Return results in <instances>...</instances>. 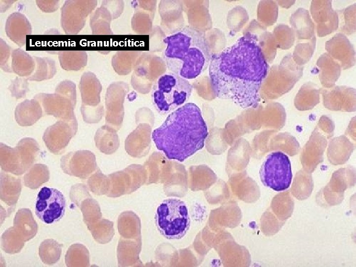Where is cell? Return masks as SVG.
<instances>
[{
	"label": "cell",
	"mask_w": 356,
	"mask_h": 267,
	"mask_svg": "<svg viewBox=\"0 0 356 267\" xmlns=\"http://www.w3.org/2000/svg\"><path fill=\"white\" fill-rule=\"evenodd\" d=\"M268 70L259 36L246 32L231 45L211 55L209 75L218 98L244 109H255Z\"/></svg>",
	"instance_id": "6da1fadb"
},
{
	"label": "cell",
	"mask_w": 356,
	"mask_h": 267,
	"mask_svg": "<svg viewBox=\"0 0 356 267\" xmlns=\"http://www.w3.org/2000/svg\"><path fill=\"white\" fill-rule=\"evenodd\" d=\"M208 134L200 109L189 102L172 112L152 138L168 159L183 162L204 147Z\"/></svg>",
	"instance_id": "7a4b0ae2"
},
{
	"label": "cell",
	"mask_w": 356,
	"mask_h": 267,
	"mask_svg": "<svg viewBox=\"0 0 356 267\" xmlns=\"http://www.w3.org/2000/svg\"><path fill=\"white\" fill-rule=\"evenodd\" d=\"M162 56L167 68L185 79H193L209 67L211 54L204 34L186 26L163 39Z\"/></svg>",
	"instance_id": "3957f363"
},
{
	"label": "cell",
	"mask_w": 356,
	"mask_h": 267,
	"mask_svg": "<svg viewBox=\"0 0 356 267\" xmlns=\"http://www.w3.org/2000/svg\"><path fill=\"white\" fill-rule=\"evenodd\" d=\"M192 89L186 79L173 72H166L159 77L153 85V105L159 114H167L188 101Z\"/></svg>",
	"instance_id": "277c9868"
},
{
	"label": "cell",
	"mask_w": 356,
	"mask_h": 267,
	"mask_svg": "<svg viewBox=\"0 0 356 267\" xmlns=\"http://www.w3.org/2000/svg\"><path fill=\"white\" fill-rule=\"evenodd\" d=\"M155 222L158 230L166 238H182L190 225L185 203L176 198L164 200L157 209Z\"/></svg>",
	"instance_id": "5b68a950"
},
{
	"label": "cell",
	"mask_w": 356,
	"mask_h": 267,
	"mask_svg": "<svg viewBox=\"0 0 356 267\" xmlns=\"http://www.w3.org/2000/svg\"><path fill=\"white\" fill-rule=\"evenodd\" d=\"M40 149L37 141L31 137L22 138L15 147L0 142L1 170L16 176L23 175L33 166Z\"/></svg>",
	"instance_id": "8992f818"
},
{
	"label": "cell",
	"mask_w": 356,
	"mask_h": 267,
	"mask_svg": "<svg viewBox=\"0 0 356 267\" xmlns=\"http://www.w3.org/2000/svg\"><path fill=\"white\" fill-rule=\"evenodd\" d=\"M259 174L265 186L276 191L287 189L292 178L289 157L281 151L270 153L263 163Z\"/></svg>",
	"instance_id": "52a82bcc"
},
{
	"label": "cell",
	"mask_w": 356,
	"mask_h": 267,
	"mask_svg": "<svg viewBox=\"0 0 356 267\" xmlns=\"http://www.w3.org/2000/svg\"><path fill=\"white\" fill-rule=\"evenodd\" d=\"M82 104L80 108L84 120L88 123H97L101 119L103 111L95 109L100 103L101 85L95 75L85 73L79 83Z\"/></svg>",
	"instance_id": "ba28073f"
},
{
	"label": "cell",
	"mask_w": 356,
	"mask_h": 267,
	"mask_svg": "<svg viewBox=\"0 0 356 267\" xmlns=\"http://www.w3.org/2000/svg\"><path fill=\"white\" fill-rule=\"evenodd\" d=\"M66 199L59 190L42 187L38 193L35 206L37 216L47 224L59 221L64 215Z\"/></svg>",
	"instance_id": "9c48e42d"
},
{
	"label": "cell",
	"mask_w": 356,
	"mask_h": 267,
	"mask_svg": "<svg viewBox=\"0 0 356 267\" xmlns=\"http://www.w3.org/2000/svg\"><path fill=\"white\" fill-rule=\"evenodd\" d=\"M304 67L297 64L291 53L282 59L278 65L272 66L267 75L274 84V96H281L289 91L301 78Z\"/></svg>",
	"instance_id": "30bf717a"
},
{
	"label": "cell",
	"mask_w": 356,
	"mask_h": 267,
	"mask_svg": "<svg viewBox=\"0 0 356 267\" xmlns=\"http://www.w3.org/2000/svg\"><path fill=\"white\" fill-rule=\"evenodd\" d=\"M95 1L66 0L61 8V25L66 35H77L84 27L86 18L96 4Z\"/></svg>",
	"instance_id": "8fae6325"
},
{
	"label": "cell",
	"mask_w": 356,
	"mask_h": 267,
	"mask_svg": "<svg viewBox=\"0 0 356 267\" xmlns=\"http://www.w3.org/2000/svg\"><path fill=\"white\" fill-rule=\"evenodd\" d=\"M77 130V121L59 120L46 129L43 139L50 152L54 154H61Z\"/></svg>",
	"instance_id": "7c38bea8"
},
{
	"label": "cell",
	"mask_w": 356,
	"mask_h": 267,
	"mask_svg": "<svg viewBox=\"0 0 356 267\" xmlns=\"http://www.w3.org/2000/svg\"><path fill=\"white\" fill-rule=\"evenodd\" d=\"M96 167L95 156L89 150L70 152L60 159V167L65 174L81 179L87 178Z\"/></svg>",
	"instance_id": "4fadbf2b"
},
{
	"label": "cell",
	"mask_w": 356,
	"mask_h": 267,
	"mask_svg": "<svg viewBox=\"0 0 356 267\" xmlns=\"http://www.w3.org/2000/svg\"><path fill=\"white\" fill-rule=\"evenodd\" d=\"M40 103L44 113L60 120L77 121L74 113L76 104L68 97L57 93H40L34 97Z\"/></svg>",
	"instance_id": "5bb4252c"
},
{
	"label": "cell",
	"mask_w": 356,
	"mask_h": 267,
	"mask_svg": "<svg viewBox=\"0 0 356 267\" xmlns=\"http://www.w3.org/2000/svg\"><path fill=\"white\" fill-rule=\"evenodd\" d=\"M310 12L316 24V29L318 36H325L335 32L338 28L339 16L337 11L332 8V0H312Z\"/></svg>",
	"instance_id": "9a60e30c"
},
{
	"label": "cell",
	"mask_w": 356,
	"mask_h": 267,
	"mask_svg": "<svg viewBox=\"0 0 356 267\" xmlns=\"http://www.w3.org/2000/svg\"><path fill=\"white\" fill-rule=\"evenodd\" d=\"M325 48L341 68L346 70L353 67L356 63L355 48L347 36L342 33H336L326 41Z\"/></svg>",
	"instance_id": "2e32d148"
},
{
	"label": "cell",
	"mask_w": 356,
	"mask_h": 267,
	"mask_svg": "<svg viewBox=\"0 0 356 267\" xmlns=\"http://www.w3.org/2000/svg\"><path fill=\"white\" fill-rule=\"evenodd\" d=\"M324 105L328 109L347 111L356 109V90L345 86L321 89Z\"/></svg>",
	"instance_id": "e0dca14e"
},
{
	"label": "cell",
	"mask_w": 356,
	"mask_h": 267,
	"mask_svg": "<svg viewBox=\"0 0 356 267\" xmlns=\"http://www.w3.org/2000/svg\"><path fill=\"white\" fill-rule=\"evenodd\" d=\"M6 36L20 47L25 46L26 36L32 33V26L24 14L15 12L10 14L5 25Z\"/></svg>",
	"instance_id": "ac0fdd59"
},
{
	"label": "cell",
	"mask_w": 356,
	"mask_h": 267,
	"mask_svg": "<svg viewBox=\"0 0 356 267\" xmlns=\"http://www.w3.org/2000/svg\"><path fill=\"white\" fill-rule=\"evenodd\" d=\"M290 24L298 40H310L315 36V25L309 11L300 7L291 15Z\"/></svg>",
	"instance_id": "d6986e66"
},
{
	"label": "cell",
	"mask_w": 356,
	"mask_h": 267,
	"mask_svg": "<svg viewBox=\"0 0 356 267\" xmlns=\"http://www.w3.org/2000/svg\"><path fill=\"white\" fill-rule=\"evenodd\" d=\"M11 174L0 172V198L7 206L15 208L22 189L21 180Z\"/></svg>",
	"instance_id": "ffe728a7"
},
{
	"label": "cell",
	"mask_w": 356,
	"mask_h": 267,
	"mask_svg": "<svg viewBox=\"0 0 356 267\" xmlns=\"http://www.w3.org/2000/svg\"><path fill=\"white\" fill-rule=\"evenodd\" d=\"M14 115L18 125L23 127L31 126L43 116V110L40 102L35 98L26 99L17 105Z\"/></svg>",
	"instance_id": "44dd1931"
},
{
	"label": "cell",
	"mask_w": 356,
	"mask_h": 267,
	"mask_svg": "<svg viewBox=\"0 0 356 267\" xmlns=\"http://www.w3.org/2000/svg\"><path fill=\"white\" fill-rule=\"evenodd\" d=\"M316 65L319 69L321 84L326 88L333 87L341 75V65L327 52L318 57Z\"/></svg>",
	"instance_id": "7402d4cb"
},
{
	"label": "cell",
	"mask_w": 356,
	"mask_h": 267,
	"mask_svg": "<svg viewBox=\"0 0 356 267\" xmlns=\"http://www.w3.org/2000/svg\"><path fill=\"white\" fill-rule=\"evenodd\" d=\"M13 226L25 242L33 238L38 230V224L33 214L28 208L17 211L13 220Z\"/></svg>",
	"instance_id": "603a6c76"
},
{
	"label": "cell",
	"mask_w": 356,
	"mask_h": 267,
	"mask_svg": "<svg viewBox=\"0 0 356 267\" xmlns=\"http://www.w3.org/2000/svg\"><path fill=\"white\" fill-rule=\"evenodd\" d=\"M35 61L33 56L21 48L13 49L11 55L12 72L21 77H28L34 72Z\"/></svg>",
	"instance_id": "cb8c5ba5"
},
{
	"label": "cell",
	"mask_w": 356,
	"mask_h": 267,
	"mask_svg": "<svg viewBox=\"0 0 356 267\" xmlns=\"http://www.w3.org/2000/svg\"><path fill=\"white\" fill-rule=\"evenodd\" d=\"M94 141L98 149L106 154H112L119 146L116 131L107 125L97 130L94 136Z\"/></svg>",
	"instance_id": "d4e9b609"
},
{
	"label": "cell",
	"mask_w": 356,
	"mask_h": 267,
	"mask_svg": "<svg viewBox=\"0 0 356 267\" xmlns=\"http://www.w3.org/2000/svg\"><path fill=\"white\" fill-rule=\"evenodd\" d=\"M319 90L315 84L307 83L300 88L295 99V105L300 110L312 108L319 102Z\"/></svg>",
	"instance_id": "484cf974"
},
{
	"label": "cell",
	"mask_w": 356,
	"mask_h": 267,
	"mask_svg": "<svg viewBox=\"0 0 356 267\" xmlns=\"http://www.w3.org/2000/svg\"><path fill=\"white\" fill-rule=\"evenodd\" d=\"M61 68L67 71H77L84 67L87 62L85 51L62 50L58 51Z\"/></svg>",
	"instance_id": "4316f807"
},
{
	"label": "cell",
	"mask_w": 356,
	"mask_h": 267,
	"mask_svg": "<svg viewBox=\"0 0 356 267\" xmlns=\"http://www.w3.org/2000/svg\"><path fill=\"white\" fill-rule=\"evenodd\" d=\"M35 68L32 74L26 78L28 81L40 82L50 79L56 74L55 61L49 57L33 56Z\"/></svg>",
	"instance_id": "83f0119b"
},
{
	"label": "cell",
	"mask_w": 356,
	"mask_h": 267,
	"mask_svg": "<svg viewBox=\"0 0 356 267\" xmlns=\"http://www.w3.org/2000/svg\"><path fill=\"white\" fill-rule=\"evenodd\" d=\"M50 172L48 167L44 164L36 163L25 173L23 177L24 185L35 189L49 180Z\"/></svg>",
	"instance_id": "f1b7e54d"
},
{
	"label": "cell",
	"mask_w": 356,
	"mask_h": 267,
	"mask_svg": "<svg viewBox=\"0 0 356 267\" xmlns=\"http://www.w3.org/2000/svg\"><path fill=\"white\" fill-rule=\"evenodd\" d=\"M63 245L52 239L42 241L39 246V255L43 263L53 265L60 260Z\"/></svg>",
	"instance_id": "f546056e"
},
{
	"label": "cell",
	"mask_w": 356,
	"mask_h": 267,
	"mask_svg": "<svg viewBox=\"0 0 356 267\" xmlns=\"http://www.w3.org/2000/svg\"><path fill=\"white\" fill-rule=\"evenodd\" d=\"M67 267H86L89 265V253L83 245L75 243L71 245L65 256Z\"/></svg>",
	"instance_id": "4dcf8cb0"
},
{
	"label": "cell",
	"mask_w": 356,
	"mask_h": 267,
	"mask_svg": "<svg viewBox=\"0 0 356 267\" xmlns=\"http://www.w3.org/2000/svg\"><path fill=\"white\" fill-rule=\"evenodd\" d=\"M24 245L25 241L13 226L7 228L1 235V247L6 253H18Z\"/></svg>",
	"instance_id": "1f68e13d"
},
{
	"label": "cell",
	"mask_w": 356,
	"mask_h": 267,
	"mask_svg": "<svg viewBox=\"0 0 356 267\" xmlns=\"http://www.w3.org/2000/svg\"><path fill=\"white\" fill-rule=\"evenodd\" d=\"M316 39L314 36L306 42L298 43L295 46L292 54L295 62L301 66L310 61L314 53Z\"/></svg>",
	"instance_id": "d6a6232c"
},
{
	"label": "cell",
	"mask_w": 356,
	"mask_h": 267,
	"mask_svg": "<svg viewBox=\"0 0 356 267\" xmlns=\"http://www.w3.org/2000/svg\"><path fill=\"white\" fill-rule=\"evenodd\" d=\"M79 207L82 212L84 221L88 227L96 222L101 217L99 204L94 199H85Z\"/></svg>",
	"instance_id": "836d02e7"
},
{
	"label": "cell",
	"mask_w": 356,
	"mask_h": 267,
	"mask_svg": "<svg viewBox=\"0 0 356 267\" xmlns=\"http://www.w3.org/2000/svg\"><path fill=\"white\" fill-rule=\"evenodd\" d=\"M343 19V24L339 29L341 33L347 35L354 34L356 31V3L337 11Z\"/></svg>",
	"instance_id": "e575fe53"
},
{
	"label": "cell",
	"mask_w": 356,
	"mask_h": 267,
	"mask_svg": "<svg viewBox=\"0 0 356 267\" xmlns=\"http://www.w3.org/2000/svg\"><path fill=\"white\" fill-rule=\"evenodd\" d=\"M274 38L278 47L287 49L293 45L295 35L291 27L285 24H279L274 30Z\"/></svg>",
	"instance_id": "d590c367"
},
{
	"label": "cell",
	"mask_w": 356,
	"mask_h": 267,
	"mask_svg": "<svg viewBox=\"0 0 356 267\" xmlns=\"http://www.w3.org/2000/svg\"><path fill=\"white\" fill-rule=\"evenodd\" d=\"M112 222L102 220L99 223L88 227L94 238L100 243H105L110 240L112 236Z\"/></svg>",
	"instance_id": "8d00e7d4"
},
{
	"label": "cell",
	"mask_w": 356,
	"mask_h": 267,
	"mask_svg": "<svg viewBox=\"0 0 356 267\" xmlns=\"http://www.w3.org/2000/svg\"><path fill=\"white\" fill-rule=\"evenodd\" d=\"M88 184L90 190L100 195L108 192L110 186L109 177L104 175L99 169L88 179Z\"/></svg>",
	"instance_id": "74e56055"
},
{
	"label": "cell",
	"mask_w": 356,
	"mask_h": 267,
	"mask_svg": "<svg viewBox=\"0 0 356 267\" xmlns=\"http://www.w3.org/2000/svg\"><path fill=\"white\" fill-rule=\"evenodd\" d=\"M259 44L267 63L273 60L278 47L274 37L269 34L259 37Z\"/></svg>",
	"instance_id": "f35d334b"
},
{
	"label": "cell",
	"mask_w": 356,
	"mask_h": 267,
	"mask_svg": "<svg viewBox=\"0 0 356 267\" xmlns=\"http://www.w3.org/2000/svg\"><path fill=\"white\" fill-rule=\"evenodd\" d=\"M28 81L26 78L18 77L12 80L8 88L11 96L16 99L24 97L29 90Z\"/></svg>",
	"instance_id": "ab89813d"
},
{
	"label": "cell",
	"mask_w": 356,
	"mask_h": 267,
	"mask_svg": "<svg viewBox=\"0 0 356 267\" xmlns=\"http://www.w3.org/2000/svg\"><path fill=\"white\" fill-rule=\"evenodd\" d=\"M108 16L106 10L101 8L98 9L91 21L93 33H103L102 31H108Z\"/></svg>",
	"instance_id": "60d3db41"
},
{
	"label": "cell",
	"mask_w": 356,
	"mask_h": 267,
	"mask_svg": "<svg viewBox=\"0 0 356 267\" xmlns=\"http://www.w3.org/2000/svg\"><path fill=\"white\" fill-rule=\"evenodd\" d=\"M11 47L2 39H0V67L5 72H12L11 69Z\"/></svg>",
	"instance_id": "b9f144b4"
},
{
	"label": "cell",
	"mask_w": 356,
	"mask_h": 267,
	"mask_svg": "<svg viewBox=\"0 0 356 267\" xmlns=\"http://www.w3.org/2000/svg\"><path fill=\"white\" fill-rule=\"evenodd\" d=\"M55 92L68 97L74 103H76V86L73 82L68 80L61 82L57 85Z\"/></svg>",
	"instance_id": "7bdbcfd3"
},
{
	"label": "cell",
	"mask_w": 356,
	"mask_h": 267,
	"mask_svg": "<svg viewBox=\"0 0 356 267\" xmlns=\"http://www.w3.org/2000/svg\"><path fill=\"white\" fill-rule=\"evenodd\" d=\"M262 14L264 20L269 24H273L278 16V6L274 1H267L262 5Z\"/></svg>",
	"instance_id": "ee69618b"
},
{
	"label": "cell",
	"mask_w": 356,
	"mask_h": 267,
	"mask_svg": "<svg viewBox=\"0 0 356 267\" xmlns=\"http://www.w3.org/2000/svg\"><path fill=\"white\" fill-rule=\"evenodd\" d=\"M90 196L87 186L82 183H78L71 186L70 190V198L78 207L81 202L85 200V197Z\"/></svg>",
	"instance_id": "f6af8a7d"
},
{
	"label": "cell",
	"mask_w": 356,
	"mask_h": 267,
	"mask_svg": "<svg viewBox=\"0 0 356 267\" xmlns=\"http://www.w3.org/2000/svg\"><path fill=\"white\" fill-rule=\"evenodd\" d=\"M59 0H36L38 7L44 12H53L57 10Z\"/></svg>",
	"instance_id": "bcb514c9"
},
{
	"label": "cell",
	"mask_w": 356,
	"mask_h": 267,
	"mask_svg": "<svg viewBox=\"0 0 356 267\" xmlns=\"http://www.w3.org/2000/svg\"><path fill=\"white\" fill-rule=\"evenodd\" d=\"M278 4L284 8H289L293 5L295 0H277Z\"/></svg>",
	"instance_id": "7dc6e473"
}]
</instances>
